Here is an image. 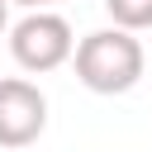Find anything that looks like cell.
Returning <instances> with one entry per match:
<instances>
[{
    "mask_svg": "<svg viewBox=\"0 0 152 152\" xmlns=\"http://www.w3.org/2000/svg\"><path fill=\"white\" fill-rule=\"evenodd\" d=\"M5 24H10V0H0V33H5Z\"/></svg>",
    "mask_w": 152,
    "mask_h": 152,
    "instance_id": "cell-6",
    "label": "cell"
},
{
    "mask_svg": "<svg viewBox=\"0 0 152 152\" xmlns=\"http://www.w3.org/2000/svg\"><path fill=\"white\" fill-rule=\"evenodd\" d=\"M10 57L24 66V71H57L62 62L76 57V38H71V24L52 10H28L14 28H10Z\"/></svg>",
    "mask_w": 152,
    "mask_h": 152,
    "instance_id": "cell-2",
    "label": "cell"
},
{
    "mask_svg": "<svg viewBox=\"0 0 152 152\" xmlns=\"http://www.w3.org/2000/svg\"><path fill=\"white\" fill-rule=\"evenodd\" d=\"M10 5H24V10H48V5H57V0H10Z\"/></svg>",
    "mask_w": 152,
    "mask_h": 152,
    "instance_id": "cell-5",
    "label": "cell"
},
{
    "mask_svg": "<svg viewBox=\"0 0 152 152\" xmlns=\"http://www.w3.org/2000/svg\"><path fill=\"white\" fill-rule=\"evenodd\" d=\"M71 62H76V81L86 90H95V95H124V90H133L142 81V66H147L142 43L128 28H119V24L86 33L76 43Z\"/></svg>",
    "mask_w": 152,
    "mask_h": 152,
    "instance_id": "cell-1",
    "label": "cell"
},
{
    "mask_svg": "<svg viewBox=\"0 0 152 152\" xmlns=\"http://www.w3.org/2000/svg\"><path fill=\"white\" fill-rule=\"evenodd\" d=\"M43 128H48V95L24 76H5L0 81V147H28L43 138Z\"/></svg>",
    "mask_w": 152,
    "mask_h": 152,
    "instance_id": "cell-3",
    "label": "cell"
},
{
    "mask_svg": "<svg viewBox=\"0 0 152 152\" xmlns=\"http://www.w3.org/2000/svg\"><path fill=\"white\" fill-rule=\"evenodd\" d=\"M104 10H109V19H114L119 28H128V33L152 28V0H104Z\"/></svg>",
    "mask_w": 152,
    "mask_h": 152,
    "instance_id": "cell-4",
    "label": "cell"
}]
</instances>
